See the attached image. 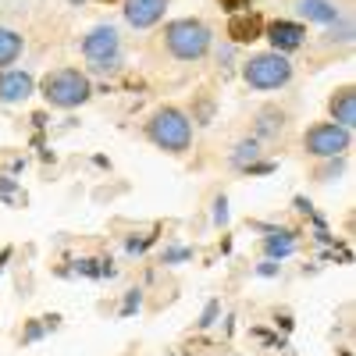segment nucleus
Instances as JSON below:
<instances>
[{
	"instance_id": "f257e3e1",
	"label": "nucleus",
	"mask_w": 356,
	"mask_h": 356,
	"mask_svg": "<svg viewBox=\"0 0 356 356\" xmlns=\"http://www.w3.org/2000/svg\"><path fill=\"white\" fill-rule=\"evenodd\" d=\"M164 43L178 61H200V57L211 50V29L200 18H178V22L168 25Z\"/></svg>"
},
{
	"instance_id": "f03ea898",
	"label": "nucleus",
	"mask_w": 356,
	"mask_h": 356,
	"mask_svg": "<svg viewBox=\"0 0 356 356\" xmlns=\"http://www.w3.org/2000/svg\"><path fill=\"white\" fill-rule=\"evenodd\" d=\"M89 93H93V86H89V79L79 68H61L43 79V97L54 107H79L89 100Z\"/></svg>"
},
{
	"instance_id": "7ed1b4c3",
	"label": "nucleus",
	"mask_w": 356,
	"mask_h": 356,
	"mask_svg": "<svg viewBox=\"0 0 356 356\" xmlns=\"http://www.w3.org/2000/svg\"><path fill=\"white\" fill-rule=\"evenodd\" d=\"M146 132H150V139H154L157 146H164V150H171V154L189 150V143H193V125H189V118L178 111V107L157 111Z\"/></svg>"
},
{
	"instance_id": "20e7f679",
	"label": "nucleus",
	"mask_w": 356,
	"mask_h": 356,
	"mask_svg": "<svg viewBox=\"0 0 356 356\" xmlns=\"http://www.w3.org/2000/svg\"><path fill=\"white\" fill-rule=\"evenodd\" d=\"M243 75H246V82L253 89H278V86H285L292 79V65L285 61L282 54H260L243 68Z\"/></svg>"
},
{
	"instance_id": "39448f33",
	"label": "nucleus",
	"mask_w": 356,
	"mask_h": 356,
	"mask_svg": "<svg viewBox=\"0 0 356 356\" xmlns=\"http://www.w3.org/2000/svg\"><path fill=\"white\" fill-rule=\"evenodd\" d=\"M307 150L314 157H339L342 150H349V129L335 125V122H324V125H314L307 132Z\"/></svg>"
},
{
	"instance_id": "423d86ee",
	"label": "nucleus",
	"mask_w": 356,
	"mask_h": 356,
	"mask_svg": "<svg viewBox=\"0 0 356 356\" xmlns=\"http://www.w3.org/2000/svg\"><path fill=\"white\" fill-rule=\"evenodd\" d=\"M82 54L89 61H97V68H114L118 61V33L111 25H97L93 33L82 40Z\"/></svg>"
},
{
	"instance_id": "0eeeda50",
	"label": "nucleus",
	"mask_w": 356,
	"mask_h": 356,
	"mask_svg": "<svg viewBox=\"0 0 356 356\" xmlns=\"http://www.w3.org/2000/svg\"><path fill=\"white\" fill-rule=\"evenodd\" d=\"M164 11H168V0H125V18L136 29L157 25L164 18Z\"/></svg>"
},
{
	"instance_id": "6e6552de",
	"label": "nucleus",
	"mask_w": 356,
	"mask_h": 356,
	"mask_svg": "<svg viewBox=\"0 0 356 356\" xmlns=\"http://www.w3.org/2000/svg\"><path fill=\"white\" fill-rule=\"evenodd\" d=\"M303 36H307V29L296 25V22H271V25H267V40L275 43V54L300 50L303 47Z\"/></svg>"
},
{
	"instance_id": "1a4fd4ad",
	"label": "nucleus",
	"mask_w": 356,
	"mask_h": 356,
	"mask_svg": "<svg viewBox=\"0 0 356 356\" xmlns=\"http://www.w3.org/2000/svg\"><path fill=\"white\" fill-rule=\"evenodd\" d=\"M25 97H33V75H25V72H4L0 75V100L18 104Z\"/></svg>"
},
{
	"instance_id": "9d476101",
	"label": "nucleus",
	"mask_w": 356,
	"mask_h": 356,
	"mask_svg": "<svg viewBox=\"0 0 356 356\" xmlns=\"http://www.w3.org/2000/svg\"><path fill=\"white\" fill-rule=\"evenodd\" d=\"M260 33H264V22H260V15H253V11L232 15V22H228V36H232L235 43H253V40H260Z\"/></svg>"
},
{
	"instance_id": "9b49d317",
	"label": "nucleus",
	"mask_w": 356,
	"mask_h": 356,
	"mask_svg": "<svg viewBox=\"0 0 356 356\" xmlns=\"http://www.w3.org/2000/svg\"><path fill=\"white\" fill-rule=\"evenodd\" d=\"M332 114H335V125H342V129H353L356 125V93L346 86V89H339V93L332 97Z\"/></svg>"
},
{
	"instance_id": "f8f14e48",
	"label": "nucleus",
	"mask_w": 356,
	"mask_h": 356,
	"mask_svg": "<svg viewBox=\"0 0 356 356\" xmlns=\"http://www.w3.org/2000/svg\"><path fill=\"white\" fill-rule=\"evenodd\" d=\"M300 11H303V18L321 22V25H328V22L339 18V8L332 4V0H300Z\"/></svg>"
},
{
	"instance_id": "ddd939ff",
	"label": "nucleus",
	"mask_w": 356,
	"mask_h": 356,
	"mask_svg": "<svg viewBox=\"0 0 356 356\" xmlns=\"http://www.w3.org/2000/svg\"><path fill=\"white\" fill-rule=\"evenodd\" d=\"M18 54H22V36L15 29H0V65L18 61Z\"/></svg>"
},
{
	"instance_id": "4468645a",
	"label": "nucleus",
	"mask_w": 356,
	"mask_h": 356,
	"mask_svg": "<svg viewBox=\"0 0 356 356\" xmlns=\"http://www.w3.org/2000/svg\"><path fill=\"white\" fill-rule=\"evenodd\" d=\"M264 250H267V257H289L292 250H296V243H292V235L289 232H275V235H267L264 239Z\"/></svg>"
},
{
	"instance_id": "2eb2a0df",
	"label": "nucleus",
	"mask_w": 356,
	"mask_h": 356,
	"mask_svg": "<svg viewBox=\"0 0 356 356\" xmlns=\"http://www.w3.org/2000/svg\"><path fill=\"white\" fill-rule=\"evenodd\" d=\"M239 168H246L250 161H257V143H239V150H235V157H232Z\"/></svg>"
},
{
	"instance_id": "dca6fc26",
	"label": "nucleus",
	"mask_w": 356,
	"mask_h": 356,
	"mask_svg": "<svg viewBox=\"0 0 356 356\" xmlns=\"http://www.w3.org/2000/svg\"><path fill=\"white\" fill-rule=\"evenodd\" d=\"M221 8L225 11H243V8H250V0H221Z\"/></svg>"
},
{
	"instance_id": "f3484780",
	"label": "nucleus",
	"mask_w": 356,
	"mask_h": 356,
	"mask_svg": "<svg viewBox=\"0 0 356 356\" xmlns=\"http://www.w3.org/2000/svg\"><path fill=\"white\" fill-rule=\"evenodd\" d=\"M186 257H193L189 250H182V246H178V250H168L164 253V260H186Z\"/></svg>"
},
{
	"instance_id": "a211bd4d",
	"label": "nucleus",
	"mask_w": 356,
	"mask_h": 356,
	"mask_svg": "<svg viewBox=\"0 0 356 356\" xmlns=\"http://www.w3.org/2000/svg\"><path fill=\"white\" fill-rule=\"evenodd\" d=\"M214 314H218V303L207 307V314H203V321H200V324H211V321H214Z\"/></svg>"
},
{
	"instance_id": "6ab92c4d",
	"label": "nucleus",
	"mask_w": 356,
	"mask_h": 356,
	"mask_svg": "<svg viewBox=\"0 0 356 356\" xmlns=\"http://www.w3.org/2000/svg\"><path fill=\"white\" fill-rule=\"evenodd\" d=\"M214 218L225 225V218H228V211H225V200H218V211H214Z\"/></svg>"
}]
</instances>
